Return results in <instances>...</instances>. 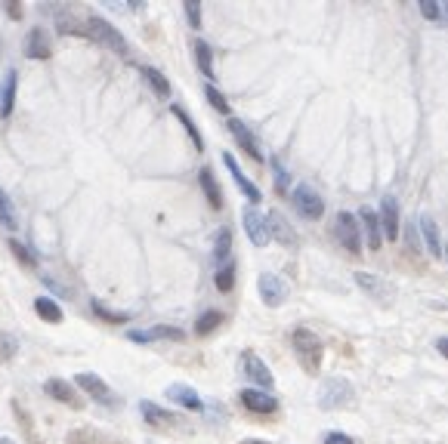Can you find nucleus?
Segmentation results:
<instances>
[{"label": "nucleus", "instance_id": "f257e3e1", "mask_svg": "<svg viewBox=\"0 0 448 444\" xmlns=\"http://www.w3.org/2000/svg\"><path fill=\"white\" fill-rule=\"evenodd\" d=\"M291 346H294V355H297L300 367L306 370V374H319L321 358H325V349H321L319 336H315L309 327H297L291 334Z\"/></svg>", "mask_w": 448, "mask_h": 444}, {"label": "nucleus", "instance_id": "f03ea898", "mask_svg": "<svg viewBox=\"0 0 448 444\" xmlns=\"http://www.w3.org/2000/svg\"><path fill=\"white\" fill-rule=\"evenodd\" d=\"M353 401H355V389L344 376H331V380H325L319 386V407L321 410H340V407H349Z\"/></svg>", "mask_w": 448, "mask_h": 444}, {"label": "nucleus", "instance_id": "7ed1b4c3", "mask_svg": "<svg viewBox=\"0 0 448 444\" xmlns=\"http://www.w3.org/2000/svg\"><path fill=\"white\" fill-rule=\"evenodd\" d=\"M87 35L93 37V41H100L102 46H109L111 52H118V56H127L130 52V44L124 41V35L118 28H111L102 16H90L87 19Z\"/></svg>", "mask_w": 448, "mask_h": 444}, {"label": "nucleus", "instance_id": "20e7f679", "mask_svg": "<svg viewBox=\"0 0 448 444\" xmlns=\"http://www.w3.org/2000/svg\"><path fill=\"white\" fill-rule=\"evenodd\" d=\"M334 238L340 241V247L346 250V253H362V238H359V222H355L353 213H337V220H334Z\"/></svg>", "mask_w": 448, "mask_h": 444}, {"label": "nucleus", "instance_id": "39448f33", "mask_svg": "<svg viewBox=\"0 0 448 444\" xmlns=\"http://www.w3.org/2000/svg\"><path fill=\"white\" fill-rule=\"evenodd\" d=\"M291 201H294V207H297V213L303 220H321V213H325V201H321L319 191L309 189V185H297Z\"/></svg>", "mask_w": 448, "mask_h": 444}, {"label": "nucleus", "instance_id": "423d86ee", "mask_svg": "<svg viewBox=\"0 0 448 444\" xmlns=\"http://www.w3.org/2000/svg\"><path fill=\"white\" fill-rule=\"evenodd\" d=\"M355 284H359V287L377 302H393L396 300V287H393L390 281H384V278L371 275V271H355Z\"/></svg>", "mask_w": 448, "mask_h": 444}, {"label": "nucleus", "instance_id": "0eeeda50", "mask_svg": "<svg viewBox=\"0 0 448 444\" xmlns=\"http://www.w3.org/2000/svg\"><path fill=\"white\" fill-rule=\"evenodd\" d=\"M241 370H245L248 380L254 383L256 389H263V392H269V389L275 386V376L269 374L266 361H263V358H256L254 352H245V355H241Z\"/></svg>", "mask_w": 448, "mask_h": 444}, {"label": "nucleus", "instance_id": "6e6552de", "mask_svg": "<svg viewBox=\"0 0 448 444\" xmlns=\"http://www.w3.org/2000/svg\"><path fill=\"white\" fill-rule=\"evenodd\" d=\"M256 287H260V296H263V302H266L269 309H279L281 302H285V296H288L285 281H281L279 275H272V271H263L260 281H256Z\"/></svg>", "mask_w": 448, "mask_h": 444}, {"label": "nucleus", "instance_id": "1a4fd4ad", "mask_svg": "<svg viewBox=\"0 0 448 444\" xmlns=\"http://www.w3.org/2000/svg\"><path fill=\"white\" fill-rule=\"evenodd\" d=\"M241 222H245V231H248L250 244H254V247H266V244H269V225H266V216H263L256 207H248L245 213H241Z\"/></svg>", "mask_w": 448, "mask_h": 444}, {"label": "nucleus", "instance_id": "9d476101", "mask_svg": "<svg viewBox=\"0 0 448 444\" xmlns=\"http://www.w3.org/2000/svg\"><path fill=\"white\" fill-rule=\"evenodd\" d=\"M130 342H155V340H174V342H183L186 334L180 327H170V324H155V327H146V330H130L127 334Z\"/></svg>", "mask_w": 448, "mask_h": 444}, {"label": "nucleus", "instance_id": "9b49d317", "mask_svg": "<svg viewBox=\"0 0 448 444\" xmlns=\"http://www.w3.org/2000/svg\"><path fill=\"white\" fill-rule=\"evenodd\" d=\"M239 398H241V404H245L250 414H275V410H279V398L269 395V392H263V389H245Z\"/></svg>", "mask_w": 448, "mask_h": 444}, {"label": "nucleus", "instance_id": "f8f14e48", "mask_svg": "<svg viewBox=\"0 0 448 444\" xmlns=\"http://www.w3.org/2000/svg\"><path fill=\"white\" fill-rule=\"evenodd\" d=\"M75 383H77V386H81L93 401H100V404H118L115 392H111V389L105 386V380H100L96 374H77Z\"/></svg>", "mask_w": 448, "mask_h": 444}, {"label": "nucleus", "instance_id": "ddd939ff", "mask_svg": "<svg viewBox=\"0 0 448 444\" xmlns=\"http://www.w3.org/2000/svg\"><path fill=\"white\" fill-rule=\"evenodd\" d=\"M44 392H47L50 398H56L59 404H68V407H77V410L84 407V401L77 398L75 386H71V383H65V380H59V376H53V380L44 383Z\"/></svg>", "mask_w": 448, "mask_h": 444}, {"label": "nucleus", "instance_id": "4468645a", "mask_svg": "<svg viewBox=\"0 0 448 444\" xmlns=\"http://www.w3.org/2000/svg\"><path fill=\"white\" fill-rule=\"evenodd\" d=\"M223 164H226V170H229V173H232V179H235V185H239V189H241V195H245L248 197V201H260V189H256V185L254 182H250V179L245 176V170H241L239 167V161H235V157L232 155H229V151H223Z\"/></svg>", "mask_w": 448, "mask_h": 444}, {"label": "nucleus", "instance_id": "2eb2a0df", "mask_svg": "<svg viewBox=\"0 0 448 444\" xmlns=\"http://www.w3.org/2000/svg\"><path fill=\"white\" fill-rule=\"evenodd\" d=\"M226 127H229V133H232V139L241 145V151H245L248 157H254V161H263V151H260V145H256L254 133H250V130L245 127V124H241V121H235V117H232V121H229Z\"/></svg>", "mask_w": 448, "mask_h": 444}, {"label": "nucleus", "instance_id": "dca6fc26", "mask_svg": "<svg viewBox=\"0 0 448 444\" xmlns=\"http://www.w3.org/2000/svg\"><path fill=\"white\" fill-rule=\"evenodd\" d=\"M167 395L174 404H180V407H186V410H201L204 407V401H201V395L195 392L192 386H186V383H170L167 386Z\"/></svg>", "mask_w": 448, "mask_h": 444}, {"label": "nucleus", "instance_id": "f3484780", "mask_svg": "<svg viewBox=\"0 0 448 444\" xmlns=\"http://www.w3.org/2000/svg\"><path fill=\"white\" fill-rule=\"evenodd\" d=\"M380 225H384L386 241H396L399 238V204H396V197H384V201H380Z\"/></svg>", "mask_w": 448, "mask_h": 444}, {"label": "nucleus", "instance_id": "a211bd4d", "mask_svg": "<svg viewBox=\"0 0 448 444\" xmlns=\"http://www.w3.org/2000/svg\"><path fill=\"white\" fill-rule=\"evenodd\" d=\"M359 222H362V229L368 231V247H371V250H380V244H384V229H380V216L374 213L371 207H362V210H359Z\"/></svg>", "mask_w": 448, "mask_h": 444}, {"label": "nucleus", "instance_id": "6ab92c4d", "mask_svg": "<svg viewBox=\"0 0 448 444\" xmlns=\"http://www.w3.org/2000/svg\"><path fill=\"white\" fill-rule=\"evenodd\" d=\"M266 225H269V238H279V241L288 244V247L297 244V235L291 231V225H288V220L279 213V210H272V213L266 216Z\"/></svg>", "mask_w": 448, "mask_h": 444}, {"label": "nucleus", "instance_id": "aec40b11", "mask_svg": "<svg viewBox=\"0 0 448 444\" xmlns=\"http://www.w3.org/2000/svg\"><path fill=\"white\" fill-rule=\"evenodd\" d=\"M140 414L146 416V423H149V426H155V429H167V426H174V423H180L174 414H170V410L158 407V404H151V401L140 404Z\"/></svg>", "mask_w": 448, "mask_h": 444}, {"label": "nucleus", "instance_id": "412c9836", "mask_svg": "<svg viewBox=\"0 0 448 444\" xmlns=\"http://www.w3.org/2000/svg\"><path fill=\"white\" fill-rule=\"evenodd\" d=\"M25 56L28 59H50V37L44 35V28H31L25 37Z\"/></svg>", "mask_w": 448, "mask_h": 444}, {"label": "nucleus", "instance_id": "4be33fe9", "mask_svg": "<svg viewBox=\"0 0 448 444\" xmlns=\"http://www.w3.org/2000/svg\"><path fill=\"white\" fill-rule=\"evenodd\" d=\"M420 235H424V244L430 250V256H442V241H439V229L430 216H420Z\"/></svg>", "mask_w": 448, "mask_h": 444}, {"label": "nucleus", "instance_id": "5701e85b", "mask_svg": "<svg viewBox=\"0 0 448 444\" xmlns=\"http://www.w3.org/2000/svg\"><path fill=\"white\" fill-rule=\"evenodd\" d=\"M198 179H201V189H204V195H207L210 207H214V210H220V207H223V191H220V185H216L214 170H210V167H204L201 173H198Z\"/></svg>", "mask_w": 448, "mask_h": 444}, {"label": "nucleus", "instance_id": "b1692460", "mask_svg": "<svg viewBox=\"0 0 448 444\" xmlns=\"http://www.w3.org/2000/svg\"><path fill=\"white\" fill-rule=\"evenodd\" d=\"M35 311L47 324H62V309H59V302L50 300V296H37V300H35Z\"/></svg>", "mask_w": 448, "mask_h": 444}, {"label": "nucleus", "instance_id": "393cba45", "mask_svg": "<svg viewBox=\"0 0 448 444\" xmlns=\"http://www.w3.org/2000/svg\"><path fill=\"white\" fill-rule=\"evenodd\" d=\"M140 71H142V77H146V81H149V87L155 90L158 96H161V99H167V96H170V81L161 75V71H158V68H151V65H142Z\"/></svg>", "mask_w": 448, "mask_h": 444}, {"label": "nucleus", "instance_id": "a878e982", "mask_svg": "<svg viewBox=\"0 0 448 444\" xmlns=\"http://www.w3.org/2000/svg\"><path fill=\"white\" fill-rule=\"evenodd\" d=\"M192 50H195V62H198L201 75L210 81V77H214V52H210V46L204 44V41H195Z\"/></svg>", "mask_w": 448, "mask_h": 444}, {"label": "nucleus", "instance_id": "bb28decb", "mask_svg": "<svg viewBox=\"0 0 448 444\" xmlns=\"http://www.w3.org/2000/svg\"><path fill=\"white\" fill-rule=\"evenodd\" d=\"M16 84H19V75L10 71V75H6V87H3V102H0V115L3 117L12 115V105H16Z\"/></svg>", "mask_w": 448, "mask_h": 444}, {"label": "nucleus", "instance_id": "cd10ccee", "mask_svg": "<svg viewBox=\"0 0 448 444\" xmlns=\"http://www.w3.org/2000/svg\"><path fill=\"white\" fill-rule=\"evenodd\" d=\"M223 324V311H216V309H210V311H204V315L195 321V334L198 336H207V334H214L216 327Z\"/></svg>", "mask_w": 448, "mask_h": 444}, {"label": "nucleus", "instance_id": "c85d7f7f", "mask_svg": "<svg viewBox=\"0 0 448 444\" xmlns=\"http://www.w3.org/2000/svg\"><path fill=\"white\" fill-rule=\"evenodd\" d=\"M229 253H232V229H220V235H216V244H214V260L226 266Z\"/></svg>", "mask_w": 448, "mask_h": 444}, {"label": "nucleus", "instance_id": "c756f323", "mask_svg": "<svg viewBox=\"0 0 448 444\" xmlns=\"http://www.w3.org/2000/svg\"><path fill=\"white\" fill-rule=\"evenodd\" d=\"M170 111H174V115L180 117V124H183V127H186V133L192 136V145H195V151H204V139H201V133H198V127H195V121H192V117H189L186 111L180 108V105H174V108H170Z\"/></svg>", "mask_w": 448, "mask_h": 444}, {"label": "nucleus", "instance_id": "7c9ffc66", "mask_svg": "<svg viewBox=\"0 0 448 444\" xmlns=\"http://www.w3.org/2000/svg\"><path fill=\"white\" fill-rule=\"evenodd\" d=\"M214 284H216V290H220V293H229V290L235 287V262H226V266L216 269Z\"/></svg>", "mask_w": 448, "mask_h": 444}, {"label": "nucleus", "instance_id": "2f4dec72", "mask_svg": "<svg viewBox=\"0 0 448 444\" xmlns=\"http://www.w3.org/2000/svg\"><path fill=\"white\" fill-rule=\"evenodd\" d=\"M90 309H93L96 318H102V321H109V324H124V321H130L127 311H111V309H105L100 300H90Z\"/></svg>", "mask_w": 448, "mask_h": 444}, {"label": "nucleus", "instance_id": "473e14b6", "mask_svg": "<svg viewBox=\"0 0 448 444\" xmlns=\"http://www.w3.org/2000/svg\"><path fill=\"white\" fill-rule=\"evenodd\" d=\"M10 250H12V256H16V260L22 262L25 269H35V266H37V256L31 253V250L25 247V244H19L16 238H10Z\"/></svg>", "mask_w": 448, "mask_h": 444}, {"label": "nucleus", "instance_id": "72a5a7b5", "mask_svg": "<svg viewBox=\"0 0 448 444\" xmlns=\"http://www.w3.org/2000/svg\"><path fill=\"white\" fill-rule=\"evenodd\" d=\"M0 225H3V229H16V213H12V201L6 197L3 189H0Z\"/></svg>", "mask_w": 448, "mask_h": 444}, {"label": "nucleus", "instance_id": "f704fd0d", "mask_svg": "<svg viewBox=\"0 0 448 444\" xmlns=\"http://www.w3.org/2000/svg\"><path fill=\"white\" fill-rule=\"evenodd\" d=\"M204 96H207V102L214 105V108L220 111V115H229V102H226V96H223V93L216 90L214 84H207V87H204Z\"/></svg>", "mask_w": 448, "mask_h": 444}, {"label": "nucleus", "instance_id": "c9c22d12", "mask_svg": "<svg viewBox=\"0 0 448 444\" xmlns=\"http://www.w3.org/2000/svg\"><path fill=\"white\" fill-rule=\"evenodd\" d=\"M19 352V340L10 334H0V361H12Z\"/></svg>", "mask_w": 448, "mask_h": 444}, {"label": "nucleus", "instance_id": "e433bc0d", "mask_svg": "<svg viewBox=\"0 0 448 444\" xmlns=\"http://www.w3.org/2000/svg\"><path fill=\"white\" fill-rule=\"evenodd\" d=\"M420 16L430 19V22L442 19V3H436V0H420Z\"/></svg>", "mask_w": 448, "mask_h": 444}, {"label": "nucleus", "instance_id": "4c0bfd02", "mask_svg": "<svg viewBox=\"0 0 448 444\" xmlns=\"http://www.w3.org/2000/svg\"><path fill=\"white\" fill-rule=\"evenodd\" d=\"M272 170H275V189H279V195H285V191H288V182H291V179H288V170L281 167L279 157H272Z\"/></svg>", "mask_w": 448, "mask_h": 444}, {"label": "nucleus", "instance_id": "58836bf2", "mask_svg": "<svg viewBox=\"0 0 448 444\" xmlns=\"http://www.w3.org/2000/svg\"><path fill=\"white\" fill-rule=\"evenodd\" d=\"M186 16H189V25H192V28H201V3L198 0H189L186 3Z\"/></svg>", "mask_w": 448, "mask_h": 444}, {"label": "nucleus", "instance_id": "ea45409f", "mask_svg": "<svg viewBox=\"0 0 448 444\" xmlns=\"http://www.w3.org/2000/svg\"><path fill=\"white\" fill-rule=\"evenodd\" d=\"M325 444H355L353 438H349V435H344V432H331L325 438Z\"/></svg>", "mask_w": 448, "mask_h": 444}, {"label": "nucleus", "instance_id": "a19ab883", "mask_svg": "<svg viewBox=\"0 0 448 444\" xmlns=\"http://www.w3.org/2000/svg\"><path fill=\"white\" fill-rule=\"evenodd\" d=\"M6 12H10V19H22V6L16 3H6Z\"/></svg>", "mask_w": 448, "mask_h": 444}, {"label": "nucleus", "instance_id": "79ce46f5", "mask_svg": "<svg viewBox=\"0 0 448 444\" xmlns=\"http://www.w3.org/2000/svg\"><path fill=\"white\" fill-rule=\"evenodd\" d=\"M436 349H439V355H442V358H448V336L436 340Z\"/></svg>", "mask_w": 448, "mask_h": 444}, {"label": "nucleus", "instance_id": "37998d69", "mask_svg": "<svg viewBox=\"0 0 448 444\" xmlns=\"http://www.w3.org/2000/svg\"><path fill=\"white\" fill-rule=\"evenodd\" d=\"M68 444H87V438H84L81 432H71V435H68Z\"/></svg>", "mask_w": 448, "mask_h": 444}, {"label": "nucleus", "instance_id": "c03bdc74", "mask_svg": "<svg viewBox=\"0 0 448 444\" xmlns=\"http://www.w3.org/2000/svg\"><path fill=\"white\" fill-rule=\"evenodd\" d=\"M241 444H269V441H254V438H250V441H241Z\"/></svg>", "mask_w": 448, "mask_h": 444}, {"label": "nucleus", "instance_id": "a18cd8bd", "mask_svg": "<svg viewBox=\"0 0 448 444\" xmlns=\"http://www.w3.org/2000/svg\"><path fill=\"white\" fill-rule=\"evenodd\" d=\"M0 444H12V441L10 438H0Z\"/></svg>", "mask_w": 448, "mask_h": 444}]
</instances>
